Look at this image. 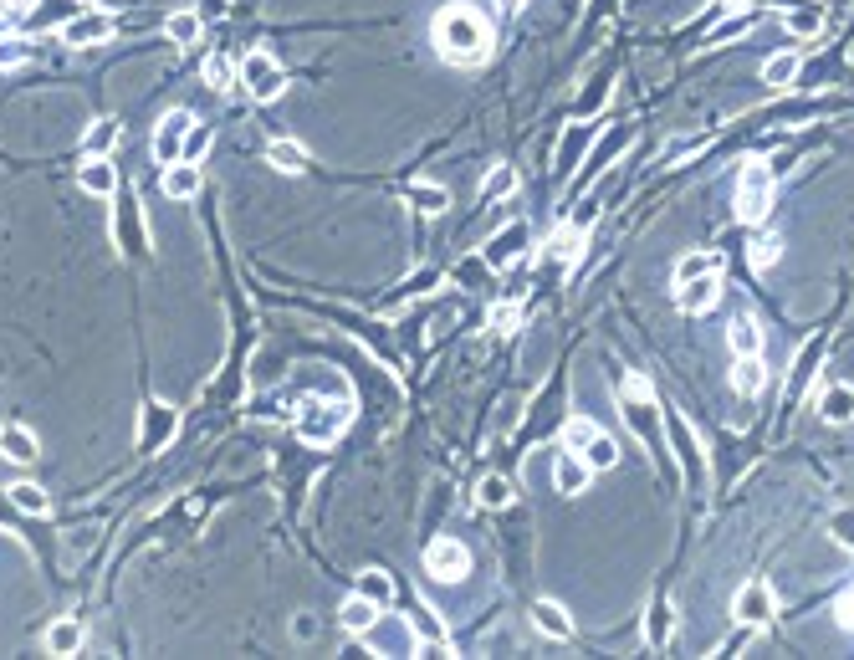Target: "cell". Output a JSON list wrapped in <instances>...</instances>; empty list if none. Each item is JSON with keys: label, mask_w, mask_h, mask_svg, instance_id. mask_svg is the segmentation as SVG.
Segmentation results:
<instances>
[{"label": "cell", "mask_w": 854, "mask_h": 660, "mask_svg": "<svg viewBox=\"0 0 854 660\" xmlns=\"http://www.w3.org/2000/svg\"><path fill=\"white\" fill-rule=\"evenodd\" d=\"M430 36H435V52L445 57V62H456V67H476V62H486L491 57V21L476 11V6H445V11H435V21H430Z\"/></svg>", "instance_id": "obj_1"}, {"label": "cell", "mask_w": 854, "mask_h": 660, "mask_svg": "<svg viewBox=\"0 0 854 660\" xmlns=\"http://www.w3.org/2000/svg\"><path fill=\"white\" fill-rule=\"evenodd\" d=\"M773 195H778V174H773V164L747 159V164L737 169V220H742V226H757V220H768Z\"/></svg>", "instance_id": "obj_2"}, {"label": "cell", "mask_w": 854, "mask_h": 660, "mask_svg": "<svg viewBox=\"0 0 854 660\" xmlns=\"http://www.w3.org/2000/svg\"><path fill=\"white\" fill-rule=\"evenodd\" d=\"M348 420H353L348 400H302L292 425H297V435L307 440V446H333Z\"/></svg>", "instance_id": "obj_3"}, {"label": "cell", "mask_w": 854, "mask_h": 660, "mask_svg": "<svg viewBox=\"0 0 854 660\" xmlns=\"http://www.w3.org/2000/svg\"><path fill=\"white\" fill-rule=\"evenodd\" d=\"M619 410H624L629 430H635L650 451H660V446H665V440H660V410H655V394H650V384H645L640 374H629V379H624V389H619Z\"/></svg>", "instance_id": "obj_4"}, {"label": "cell", "mask_w": 854, "mask_h": 660, "mask_svg": "<svg viewBox=\"0 0 854 660\" xmlns=\"http://www.w3.org/2000/svg\"><path fill=\"white\" fill-rule=\"evenodd\" d=\"M241 87L251 93V103H277L287 93V72H282V62L266 47H251L241 57Z\"/></svg>", "instance_id": "obj_5"}, {"label": "cell", "mask_w": 854, "mask_h": 660, "mask_svg": "<svg viewBox=\"0 0 854 660\" xmlns=\"http://www.w3.org/2000/svg\"><path fill=\"white\" fill-rule=\"evenodd\" d=\"M118 31V16L113 11H77L57 26V41H67V47H98V41H108Z\"/></svg>", "instance_id": "obj_6"}, {"label": "cell", "mask_w": 854, "mask_h": 660, "mask_svg": "<svg viewBox=\"0 0 854 660\" xmlns=\"http://www.w3.org/2000/svg\"><path fill=\"white\" fill-rule=\"evenodd\" d=\"M732 614L747 625V630H762L778 614V594H773V584L768 579H747L742 589H737V599H732Z\"/></svg>", "instance_id": "obj_7"}, {"label": "cell", "mask_w": 854, "mask_h": 660, "mask_svg": "<svg viewBox=\"0 0 854 660\" xmlns=\"http://www.w3.org/2000/svg\"><path fill=\"white\" fill-rule=\"evenodd\" d=\"M425 568H430V579L456 584V579H466V574H471V553H466V543H461V538H435V543L425 548Z\"/></svg>", "instance_id": "obj_8"}, {"label": "cell", "mask_w": 854, "mask_h": 660, "mask_svg": "<svg viewBox=\"0 0 854 660\" xmlns=\"http://www.w3.org/2000/svg\"><path fill=\"white\" fill-rule=\"evenodd\" d=\"M174 430H179V410H174V405H164V400L144 405V410H139V451H144V456L164 451L169 440H174Z\"/></svg>", "instance_id": "obj_9"}, {"label": "cell", "mask_w": 854, "mask_h": 660, "mask_svg": "<svg viewBox=\"0 0 854 660\" xmlns=\"http://www.w3.org/2000/svg\"><path fill=\"white\" fill-rule=\"evenodd\" d=\"M190 128H195V118L185 113V108H174V113H164L159 118V128H154V159L169 169V164H179V154H185V139H190Z\"/></svg>", "instance_id": "obj_10"}, {"label": "cell", "mask_w": 854, "mask_h": 660, "mask_svg": "<svg viewBox=\"0 0 854 660\" xmlns=\"http://www.w3.org/2000/svg\"><path fill=\"white\" fill-rule=\"evenodd\" d=\"M716 297H722V272H706L696 282H676V307H681V313H691V318L711 313Z\"/></svg>", "instance_id": "obj_11"}, {"label": "cell", "mask_w": 854, "mask_h": 660, "mask_svg": "<svg viewBox=\"0 0 854 660\" xmlns=\"http://www.w3.org/2000/svg\"><path fill=\"white\" fill-rule=\"evenodd\" d=\"M527 241H532V236H527V226H522V220H512V226H502L497 236L486 241V267H491V272H507L512 261H517V256L527 251Z\"/></svg>", "instance_id": "obj_12"}, {"label": "cell", "mask_w": 854, "mask_h": 660, "mask_svg": "<svg viewBox=\"0 0 854 660\" xmlns=\"http://www.w3.org/2000/svg\"><path fill=\"white\" fill-rule=\"evenodd\" d=\"M77 190H87V195H118V164L108 154H87L77 164Z\"/></svg>", "instance_id": "obj_13"}, {"label": "cell", "mask_w": 854, "mask_h": 660, "mask_svg": "<svg viewBox=\"0 0 854 660\" xmlns=\"http://www.w3.org/2000/svg\"><path fill=\"white\" fill-rule=\"evenodd\" d=\"M0 456H6V461H16V466H31V461L41 456V440H36V430H26L21 420H6V425H0Z\"/></svg>", "instance_id": "obj_14"}, {"label": "cell", "mask_w": 854, "mask_h": 660, "mask_svg": "<svg viewBox=\"0 0 854 660\" xmlns=\"http://www.w3.org/2000/svg\"><path fill=\"white\" fill-rule=\"evenodd\" d=\"M589 476H594V466L583 461L578 451H563V456H558V466H553V481H558V492H563V497L589 492Z\"/></svg>", "instance_id": "obj_15"}, {"label": "cell", "mask_w": 854, "mask_h": 660, "mask_svg": "<svg viewBox=\"0 0 854 660\" xmlns=\"http://www.w3.org/2000/svg\"><path fill=\"white\" fill-rule=\"evenodd\" d=\"M338 625H343L348 635H369V630L379 625V604H374V599H364V594L353 589V594L343 599V609H338Z\"/></svg>", "instance_id": "obj_16"}, {"label": "cell", "mask_w": 854, "mask_h": 660, "mask_svg": "<svg viewBox=\"0 0 854 660\" xmlns=\"http://www.w3.org/2000/svg\"><path fill=\"white\" fill-rule=\"evenodd\" d=\"M670 446H676V456H681V471L686 476H706V461H701V446H696V435H691V425L681 420V415H670Z\"/></svg>", "instance_id": "obj_17"}, {"label": "cell", "mask_w": 854, "mask_h": 660, "mask_svg": "<svg viewBox=\"0 0 854 660\" xmlns=\"http://www.w3.org/2000/svg\"><path fill=\"white\" fill-rule=\"evenodd\" d=\"M532 625L543 630L548 640H573V614H568L558 599H537V604H532Z\"/></svg>", "instance_id": "obj_18"}, {"label": "cell", "mask_w": 854, "mask_h": 660, "mask_svg": "<svg viewBox=\"0 0 854 660\" xmlns=\"http://www.w3.org/2000/svg\"><path fill=\"white\" fill-rule=\"evenodd\" d=\"M87 645V625L72 620V614H62V620L47 625V655H77Z\"/></svg>", "instance_id": "obj_19"}, {"label": "cell", "mask_w": 854, "mask_h": 660, "mask_svg": "<svg viewBox=\"0 0 854 660\" xmlns=\"http://www.w3.org/2000/svg\"><path fill=\"white\" fill-rule=\"evenodd\" d=\"M589 144H594V123H573L558 144V174H573L583 164V154H589Z\"/></svg>", "instance_id": "obj_20"}, {"label": "cell", "mask_w": 854, "mask_h": 660, "mask_svg": "<svg viewBox=\"0 0 854 660\" xmlns=\"http://www.w3.org/2000/svg\"><path fill=\"white\" fill-rule=\"evenodd\" d=\"M404 200H410L420 215H445V210H451V190H445V185H430V180L404 185Z\"/></svg>", "instance_id": "obj_21"}, {"label": "cell", "mask_w": 854, "mask_h": 660, "mask_svg": "<svg viewBox=\"0 0 854 660\" xmlns=\"http://www.w3.org/2000/svg\"><path fill=\"white\" fill-rule=\"evenodd\" d=\"M164 195L169 200H195L200 195V164H185V159L169 164L164 169Z\"/></svg>", "instance_id": "obj_22"}, {"label": "cell", "mask_w": 854, "mask_h": 660, "mask_svg": "<svg viewBox=\"0 0 854 660\" xmlns=\"http://www.w3.org/2000/svg\"><path fill=\"white\" fill-rule=\"evenodd\" d=\"M762 384H768V364H762V354H742L732 364V389L752 400V394H762Z\"/></svg>", "instance_id": "obj_23"}, {"label": "cell", "mask_w": 854, "mask_h": 660, "mask_svg": "<svg viewBox=\"0 0 854 660\" xmlns=\"http://www.w3.org/2000/svg\"><path fill=\"white\" fill-rule=\"evenodd\" d=\"M819 415L829 425H849L854 420V384H829L824 400H819Z\"/></svg>", "instance_id": "obj_24"}, {"label": "cell", "mask_w": 854, "mask_h": 660, "mask_svg": "<svg viewBox=\"0 0 854 660\" xmlns=\"http://www.w3.org/2000/svg\"><path fill=\"white\" fill-rule=\"evenodd\" d=\"M583 236H589V231H578V226H558V231H553V241H548V256H553V261H563V267L573 272L578 261H583Z\"/></svg>", "instance_id": "obj_25"}, {"label": "cell", "mask_w": 854, "mask_h": 660, "mask_svg": "<svg viewBox=\"0 0 854 660\" xmlns=\"http://www.w3.org/2000/svg\"><path fill=\"white\" fill-rule=\"evenodd\" d=\"M747 261H752L757 272H773L778 261H783V236H778V231H762V236H752V241H747Z\"/></svg>", "instance_id": "obj_26"}, {"label": "cell", "mask_w": 854, "mask_h": 660, "mask_svg": "<svg viewBox=\"0 0 854 660\" xmlns=\"http://www.w3.org/2000/svg\"><path fill=\"white\" fill-rule=\"evenodd\" d=\"M783 26L793 36H819L824 31V6H819V0H798V6L783 16Z\"/></svg>", "instance_id": "obj_27"}, {"label": "cell", "mask_w": 854, "mask_h": 660, "mask_svg": "<svg viewBox=\"0 0 854 660\" xmlns=\"http://www.w3.org/2000/svg\"><path fill=\"white\" fill-rule=\"evenodd\" d=\"M118 139H123V123L118 118H98L82 134V154H108V149H118Z\"/></svg>", "instance_id": "obj_28"}, {"label": "cell", "mask_w": 854, "mask_h": 660, "mask_svg": "<svg viewBox=\"0 0 854 660\" xmlns=\"http://www.w3.org/2000/svg\"><path fill=\"white\" fill-rule=\"evenodd\" d=\"M670 630H676V609H670L665 599L650 609V620H645V640H650V650H665L670 645Z\"/></svg>", "instance_id": "obj_29"}, {"label": "cell", "mask_w": 854, "mask_h": 660, "mask_svg": "<svg viewBox=\"0 0 854 660\" xmlns=\"http://www.w3.org/2000/svg\"><path fill=\"white\" fill-rule=\"evenodd\" d=\"M583 461H589L594 471H614V461H619V440L614 435H604V430H594V440L578 451Z\"/></svg>", "instance_id": "obj_30"}, {"label": "cell", "mask_w": 854, "mask_h": 660, "mask_svg": "<svg viewBox=\"0 0 854 660\" xmlns=\"http://www.w3.org/2000/svg\"><path fill=\"white\" fill-rule=\"evenodd\" d=\"M798 72H803V57L798 52H778V57L762 62V82H768V87H788Z\"/></svg>", "instance_id": "obj_31"}, {"label": "cell", "mask_w": 854, "mask_h": 660, "mask_svg": "<svg viewBox=\"0 0 854 660\" xmlns=\"http://www.w3.org/2000/svg\"><path fill=\"white\" fill-rule=\"evenodd\" d=\"M507 195H517V169L512 164H491V174L481 180V200L491 205V200H507Z\"/></svg>", "instance_id": "obj_32"}, {"label": "cell", "mask_w": 854, "mask_h": 660, "mask_svg": "<svg viewBox=\"0 0 854 660\" xmlns=\"http://www.w3.org/2000/svg\"><path fill=\"white\" fill-rule=\"evenodd\" d=\"M512 481L507 476H481V487H476V502L486 507V512H502V507H512Z\"/></svg>", "instance_id": "obj_33"}, {"label": "cell", "mask_w": 854, "mask_h": 660, "mask_svg": "<svg viewBox=\"0 0 854 660\" xmlns=\"http://www.w3.org/2000/svg\"><path fill=\"white\" fill-rule=\"evenodd\" d=\"M200 31H205V26H200V16H195V11H174V16L164 21V36L174 41V47H195Z\"/></svg>", "instance_id": "obj_34"}, {"label": "cell", "mask_w": 854, "mask_h": 660, "mask_svg": "<svg viewBox=\"0 0 854 660\" xmlns=\"http://www.w3.org/2000/svg\"><path fill=\"white\" fill-rule=\"evenodd\" d=\"M205 82L215 87V93H231V87L241 82V62H231V57H205Z\"/></svg>", "instance_id": "obj_35"}, {"label": "cell", "mask_w": 854, "mask_h": 660, "mask_svg": "<svg viewBox=\"0 0 854 660\" xmlns=\"http://www.w3.org/2000/svg\"><path fill=\"white\" fill-rule=\"evenodd\" d=\"M11 502H16L26 517H47V512H52V497L41 492L36 481H16V487H11Z\"/></svg>", "instance_id": "obj_36"}, {"label": "cell", "mask_w": 854, "mask_h": 660, "mask_svg": "<svg viewBox=\"0 0 854 660\" xmlns=\"http://www.w3.org/2000/svg\"><path fill=\"white\" fill-rule=\"evenodd\" d=\"M358 594L384 609V604H394V579L384 574V568H364V574H358Z\"/></svg>", "instance_id": "obj_37"}, {"label": "cell", "mask_w": 854, "mask_h": 660, "mask_svg": "<svg viewBox=\"0 0 854 660\" xmlns=\"http://www.w3.org/2000/svg\"><path fill=\"white\" fill-rule=\"evenodd\" d=\"M266 159H272V169H282V174H302L307 169V149L292 144V139H277L272 149H266Z\"/></svg>", "instance_id": "obj_38"}, {"label": "cell", "mask_w": 854, "mask_h": 660, "mask_svg": "<svg viewBox=\"0 0 854 660\" xmlns=\"http://www.w3.org/2000/svg\"><path fill=\"white\" fill-rule=\"evenodd\" d=\"M706 272H722V261H716V251H686L676 261V282H696Z\"/></svg>", "instance_id": "obj_39"}, {"label": "cell", "mask_w": 854, "mask_h": 660, "mask_svg": "<svg viewBox=\"0 0 854 660\" xmlns=\"http://www.w3.org/2000/svg\"><path fill=\"white\" fill-rule=\"evenodd\" d=\"M727 338H732V354H737V359H742V354H762V328H757L752 318H737Z\"/></svg>", "instance_id": "obj_40"}, {"label": "cell", "mask_w": 854, "mask_h": 660, "mask_svg": "<svg viewBox=\"0 0 854 660\" xmlns=\"http://www.w3.org/2000/svg\"><path fill=\"white\" fill-rule=\"evenodd\" d=\"M711 144V134H676L665 149H660V164H676V159H691V154H701Z\"/></svg>", "instance_id": "obj_41"}, {"label": "cell", "mask_w": 854, "mask_h": 660, "mask_svg": "<svg viewBox=\"0 0 854 660\" xmlns=\"http://www.w3.org/2000/svg\"><path fill=\"white\" fill-rule=\"evenodd\" d=\"M629 139H635V128H629V123H619V128H614V139H609V144H599V154H594V169L614 164V159L629 149Z\"/></svg>", "instance_id": "obj_42"}, {"label": "cell", "mask_w": 854, "mask_h": 660, "mask_svg": "<svg viewBox=\"0 0 854 660\" xmlns=\"http://www.w3.org/2000/svg\"><path fill=\"white\" fill-rule=\"evenodd\" d=\"M210 144H215L210 123H195V128H190V139H185V154H179V159H185V164H200V159L210 154Z\"/></svg>", "instance_id": "obj_43"}, {"label": "cell", "mask_w": 854, "mask_h": 660, "mask_svg": "<svg viewBox=\"0 0 854 660\" xmlns=\"http://www.w3.org/2000/svg\"><path fill=\"white\" fill-rule=\"evenodd\" d=\"M594 420H583V415H573L568 420V430H563V451H583V446H589V440H594Z\"/></svg>", "instance_id": "obj_44"}, {"label": "cell", "mask_w": 854, "mask_h": 660, "mask_svg": "<svg viewBox=\"0 0 854 660\" xmlns=\"http://www.w3.org/2000/svg\"><path fill=\"white\" fill-rule=\"evenodd\" d=\"M829 538H834L839 548L854 553V507H839V512L829 517Z\"/></svg>", "instance_id": "obj_45"}, {"label": "cell", "mask_w": 854, "mask_h": 660, "mask_svg": "<svg viewBox=\"0 0 854 660\" xmlns=\"http://www.w3.org/2000/svg\"><path fill=\"white\" fill-rule=\"evenodd\" d=\"M31 11V0H0V36H11V26Z\"/></svg>", "instance_id": "obj_46"}, {"label": "cell", "mask_w": 854, "mask_h": 660, "mask_svg": "<svg viewBox=\"0 0 854 660\" xmlns=\"http://www.w3.org/2000/svg\"><path fill=\"white\" fill-rule=\"evenodd\" d=\"M517 323H522V307L517 302H502L497 313H491V328H497V333H512Z\"/></svg>", "instance_id": "obj_47"}, {"label": "cell", "mask_w": 854, "mask_h": 660, "mask_svg": "<svg viewBox=\"0 0 854 660\" xmlns=\"http://www.w3.org/2000/svg\"><path fill=\"white\" fill-rule=\"evenodd\" d=\"M594 220H599V200H594V195H583V200H578V210H573V220H568V226H578V231H589Z\"/></svg>", "instance_id": "obj_48"}, {"label": "cell", "mask_w": 854, "mask_h": 660, "mask_svg": "<svg viewBox=\"0 0 854 660\" xmlns=\"http://www.w3.org/2000/svg\"><path fill=\"white\" fill-rule=\"evenodd\" d=\"M834 620H839L844 630H854V589H849V594H839V604H834Z\"/></svg>", "instance_id": "obj_49"}, {"label": "cell", "mask_w": 854, "mask_h": 660, "mask_svg": "<svg viewBox=\"0 0 854 660\" xmlns=\"http://www.w3.org/2000/svg\"><path fill=\"white\" fill-rule=\"evenodd\" d=\"M522 6H527V0H497V11H507V16H517Z\"/></svg>", "instance_id": "obj_50"}, {"label": "cell", "mask_w": 854, "mask_h": 660, "mask_svg": "<svg viewBox=\"0 0 854 660\" xmlns=\"http://www.w3.org/2000/svg\"><path fill=\"white\" fill-rule=\"evenodd\" d=\"M716 6H722V11H747L752 0H716Z\"/></svg>", "instance_id": "obj_51"}]
</instances>
